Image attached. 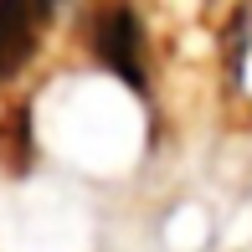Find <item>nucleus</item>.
I'll return each mask as SVG.
<instances>
[{"label":"nucleus","mask_w":252,"mask_h":252,"mask_svg":"<svg viewBox=\"0 0 252 252\" xmlns=\"http://www.w3.org/2000/svg\"><path fill=\"white\" fill-rule=\"evenodd\" d=\"M88 47L129 93L150 98V41H144V21L129 0H108L88 21Z\"/></svg>","instance_id":"f257e3e1"},{"label":"nucleus","mask_w":252,"mask_h":252,"mask_svg":"<svg viewBox=\"0 0 252 252\" xmlns=\"http://www.w3.org/2000/svg\"><path fill=\"white\" fill-rule=\"evenodd\" d=\"M57 0H0V83L31 62Z\"/></svg>","instance_id":"f03ea898"}]
</instances>
